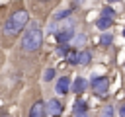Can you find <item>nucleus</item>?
I'll return each instance as SVG.
<instances>
[{
  "mask_svg": "<svg viewBox=\"0 0 125 117\" xmlns=\"http://www.w3.org/2000/svg\"><path fill=\"white\" fill-rule=\"evenodd\" d=\"M27 23H29V12H27L25 8H18V10H14V12L6 18L4 27H2L4 45H8V39L18 37V35L25 29V25H27Z\"/></svg>",
  "mask_w": 125,
  "mask_h": 117,
  "instance_id": "obj_1",
  "label": "nucleus"
},
{
  "mask_svg": "<svg viewBox=\"0 0 125 117\" xmlns=\"http://www.w3.org/2000/svg\"><path fill=\"white\" fill-rule=\"evenodd\" d=\"M43 45V29L37 21H31L25 25L23 29V35H21V41H20V49L23 53H35L39 51Z\"/></svg>",
  "mask_w": 125,
  "mask_h": 117,
  "instance_id": "obj_2",
  "label": "nucleus"
},
{
  "mask_svg": "<svg viewBox=\"0 0 125 117\" xmlns=\"http://www.w3.org/2000/svg\"><path fill=\"white\" fill-rule=\"evenodd\" d=\"M90 86H92V92L98 98H105L107 92H109V76H92Z\"/></svg>",
  "mask_w": 125,
  "mask_h": 117,
  "instance_id": "obj_3",
  "label": "nucleus"
},
{
  "mask_svg": "<svg viewBox=\"0 0 125 117\" xmlns=\"http://www.w3.org/2000/svg\"><path fill=\"white\" fill-rule=\"evenodd\" d=\"M55 37H57V43H68L74 37V23L72 21H66L61 29L55 31Z\"/></svg>",
  "mask_w": 125,
  "mask_h": 117,
  "instance_id": "obj_4",
  "label": "nucleus"
},
{
  "mask_svg": "<svg viewBox=\"0 0 125 117\" xmlns=\"http://www.w3.org/2000/svg\"><path fill=\"white\" fill-rule=\"evenodd\" d=\"M61 113H62V103L57 98H53L45 103V115H61Z\"/></svg>",
  "mask_w": 125,
  "mask_h": 117,
  "instance_id": "obj_5",
  "label": "nucleus"
},
{
  "mask_svg": "<svg viewBox=\"0 0 125 117\" xmlns=\"http://www.w3.org/2000/svg\"><path fill=\"white\" fill-rule=\"evenodd\" d=\"M68 90H70V78H68V76H61V78L57 80V84H55V92H57L59 96H64Z\"/></svg>",
  "mask_w": 125,
  "mask_h": 117,
  "instance_id": "obj_6",
  "label": "nucleus"
},
{
  "mask_svg": "<svg viewBox=\"0 0 125 117\" xmlns=\"http://www.w3.org/2000/svg\"><path fill=\"white\" fill-rule=\"evenodd\" d=\"M86 88H88V80L82 78V76L74 78V82H72V86H70V90H72L74 94H82V92H86Z\"/></svg>",
  "mask_w": 125,
  "mask_h": 117,
  "instance_id": "obj_7",
  "label": "nucleus"
},
{
  "mask_svg": "<svg viewBox=\"0 0 125 117\" xmlns=\"http://www.w3.org/2000/svg\"><path fill=\"white\" fill-rule=\"evenodd\" d=\"M88 113V101L84 99H76L74 107H72V115H86Z\"/></svg>",
  "mask_w": 125,
  "mask_h": 117,
  "instance_id": "obj_8",
  "label": "nucleus"
},
{
  "mask_svg": "<svg viewBox=\"0 0 125 117\" xmlns=\"http://www.w3.org/2000/svg\"><path fill=\"white\" fill-rule=\"evenodd\" d=\"M29 115L31 117H43L45 115V103L39 99V101H35L33 105H31V109H29Z\"/></svg>",
  "mask_w": 125,
  "mask_h": 117,
  "instance_id": "obj_9",
  "label": "nucleus"
},
{
  "mask_svg": "<svg viewBox=\"0 0 125 117\" xmlns=\"http://www.w3.org/2000/svg\"><path fill=\"white\" fill-rule=\"evenodd\" d=\"M111 23H113V20H111V18H105V16H100V18L96 20V27L102 29V31H105Z\"/></svg>",
  "mask_w": 125,
  "mask_h": 117,
  "instance_id": "obj_10",
  "label": "nucleus"
},
{
  "mask_svg": "<svg viewBox=\"0 0 125 117\" xmlns=\"http://www.w3.org/2000/svg\"><path fill=\"white\" fill-rule=\"evenodd\" d=\"M90 60H92V53H90V51H80V53H78V64H80V66L90 64Z\"/></svg>",
  "mask_w": 125,
  "mask_h": 117,
  "instance_id": "obj_11",
  "label": "nucleus"
},
{
  "mask_svg": "<svg viewBox=\"0 0 125 117\" xmlns=\"http://www.w3.org/2000/svg\"><path fill=\"white\" fill-rule=\"evenodd\" d=\"M70 64H78V51L76 49H70L68 53H66V57H64Z\"/></svg>",
  "mask_w": 125,
  "mask_h": 117,
  "instance_id": "obj_12",
  "label": "nucleus"
},
{
  "mask_svg": "<svg viewBox=\"0 0 125 117\" xmlns=\"http://www.w3.org/2000/svg\"><path fill=\"white\" fill-rule=\"evenodd\" d=\"M100 43H102L104 47H109V45L113 43V35H111V33H102V37H100Z\"/></svg>",
  "mask_w": 125,
  "mask_h": 117,
  "instance_id": "obj_13",
  "label": "nucleus"
},
{
  "mask_svg": "<svg viewBox=\"0 0 125 117\" xmlns=\"http://www.w3.org/2000/svg\"><path fill=\"white\" fill-rule=\"evenodd\" d=\"M70 14H72V10H61V12H57V14H55V18H53V20H57V21L66 20V18H70Z\"/></svg>",
  "mask_w": 125,
  "mask_h": 117,
  "instance_id": "obj_14",
  "label": "nucleus"
},
{
  "mask_svg": "<svg viewBox=\"0 0 125 117\" xmlns=\"http://www.w3.org/2000/svg\"><path fill=\"white\" fill-rule=\"evenodd\" d=\"M100 16H105V18L115 20V10H113L111 6H105V8H102V14H100Z\"/></svg>",
  "mask_w": 125,
  "mask_h": 117,
  "instance_id": "obj_15",
  "label": "nucleus"
},
{
  "mask_svg": "<svg viewBox=\"0 0 125 117\" xmlns=\"http://www.w3.org/2000/svg\"><path fill=\"white\" fill-rule=\"evenodd\" d=\"M55 74H57V70H55V68H47V70H45V74H43V80H45V82H51V80L55 78Z\"/></svg>",
  "mask_w": 125,
  "mask_h": 117,
  "instance_id": "obj_16",
  "label": "nucleus"
},
{
  "mask_svg": "<svg viewBox=\"0 0 125 117\" xmlns=\"http://www.w3.org/2000/svg\"><path fill=\"white\" fill-rule=\"evenodd\" d=\"M84 41H86V35L84 33H80V35L74 37V45H84Z\"/></svg>",
  "mask_w": 125,
  "mask_h": 117,
  "instance_id": "obj_17",
  "label": "nucleus"
},
{
  "mask_svg": "<svg viewBox=\"0 0 125 117\" xmlns=\"http://www.w3.org/2000/svg\"><path fill=\"white\" fill-rule=\"evenodd\" d=\"M102 115H105V117L109 115V117H111V115H113V107H111V105H107V107H104V109H102Z\"/></svg>",
  "mask_w": 125,
  "mask_h": 117,
  "instance_id": "obj_18",
  "label": "nucleus"
},
{
  "mask_svg": "<svg viewBox=\"0 0 125 117\" xmlns=\"http://www.w3.org/2000/svg\"><path fill=\"white\" fill-rule=\"evenodd\" d=\"M121 117H125V103H121V107H119V111H117Z\"/></svg>",
  "mask_w": 125,
  "mask_h": 117,
  "instance_id": "obj_19",
  "label": "nucleus"
},
{
  "mask_svg": "<svg viewBox=\"0 0 125 117\" xmlns=\"http://www.w3.org/2000/svg\"><path fill=\"white\" fill-rule=\"evenodd\" d=\"M82 2H84V0H74V6H80Z\"/></svg>",
  "mask_w": 125,
  "mask_h": 117,
  "instance_id": "obj_20",
  "label": "nucleus"
},
{
  "mask_svg": "<svg viewBox=\"0 0 125 117\" xmlns=\"http://www.w3.org/2000/svg\"><path fill=\"white\" fill-rule=\"evenodd\" d=\"M37 2H41V4H47V2H51V0H37Z\"/></svg>",
  "mask_w": 125,
  "mask_h": 117,
  "instance_id": "obj_21",
  "label": "nucleus"
},
{
  "mask_svg": "<svg viewBox=\"0 0 125 117\" xmlns=\"http://www.w3.org/2000/svg\"><path fill=\"white\" fill-rule=\"evenodd\" d=\"M107 2H119V0H107Z\"/></svg>",
  "mask_w": 125,
  "mask_h": 117,
  "instance_id": "obj_22",
  "label": "nucleus"
},
{
  "mask_svg": "<svg viewBox=\"0 0 125 117\" xmlns=\"http://www.w3.org/2000/svg\"><path fill=\"white\" fill-rule=\"evenodd\" d=\"M123 37H125V29H123Z\"/></svg>",
  "mask_w": 125,
  "mask_h": 117,
  "instance_id": "obj_23",
  "label": "nucleus"
}]
</instances>
